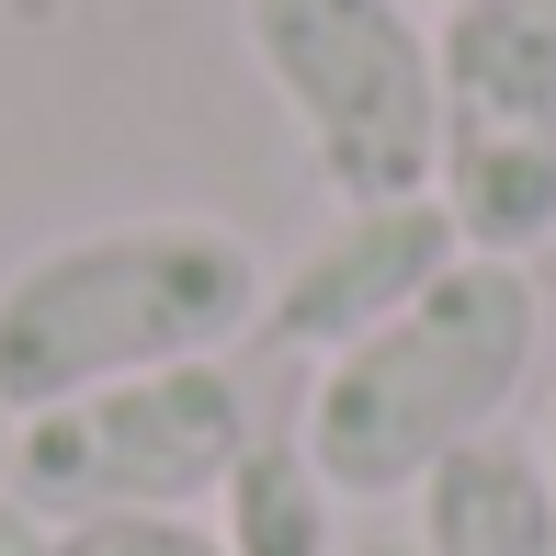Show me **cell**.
I'll use <instances>...</instances> for the list:
<instances>
[{"label":"cell","instance_id":"6da1fadb","mask_svg":"<svg viewBox=\"0 0 556 556\" xmlns=\"http://www.w3.org/2000/svg\"><path fill=\"white\" fill-rule=\"evenodd\" d=\"M273 262L216 216H114L46 239L0 285V420H35L114 375L227 364L262 318Z\"/></svg>","mask_w":556,"mask_h":556},{"label":"cell","instance_id":"7a4b0ae2","mask_svg":"<svg viewBox=\"0 0 556 556\" xmlns=\"http://www.w3.org/2000/svg\"><path fill=\"white\" fill-rule=\"evenodd\" d=\"M545 352V285L534 262H443L387 330L307 375L295 443L318 454L341 500H409L443 454L489 443Z\"/></svg>","mask_w":556,"mask_h":556},{"label":"cell","instance_id":"3957f363","mask_svg":"<svg viewBox=\"0 0 556 556\" xmlns=\"http://www.w3.org/2000/svg\"><path fill=\"white\" fill-rule=\"evenodd\" d=\"M262 432L239 364H160L114 375L91 397L12 420L0 443V500L35 511L46 534L68 522H205L216 477L239 466V443Z\"/></svg>","mask_w":556,"mask_h":556},{"label":"cell","instance_id":"277c9868","mask_svg":"<svg viewBox=\"0 0 556 556\" xmlns=\"http://www.w3.org/2000/svg\"><path fill=\"white\" fill-rule=\"evenodd\" d=\"M239 35L262 58L295 148L330 182V205H397L432 193L443 160V80L420 0H239Z\"/></svg>","mask_w":556,"mask_h":556},{"label":"cell","instance_id":"5b68a950","mask_svg":"<svg viewBox=\"0 0 556 556\" xmlns=\"http://www.w3.org/2000/svg\"><path fill=\"white\" fill-rule=\"evenodd\" d=\"M443 160L432 205L466 262L556 250V0H443L432 23Z\"/></svg>","mask_w":556,"mask_h":556},{"label":"cell","instance_id":"8992f818","mask_svg":"<svg viewBox=\"0 0 556 556\" xmlns=\"http://www.w3.org/2000/svg\"><path fill=\"white\" fill-rule=\"evenodd\" d=\"M443 262H466V250H454V216L432 205V193H397V205H341L330 239H307V250L262 285L250 352L318 375L330 352H352L364 330H387V318L409 307Z\"/></svg>","mask_w":556,"mask_h":556},{"label":"cell","instance_id":"52a82bcc","mask_svg":"<svg viewBox=\"0 0 556 556\" xmlns=\"http://www.w3.org/2000/svg\"><path fill=\"white\" fill-rule=\"evenodd\" d=\"M409 500H420V556H556V477L511 432L443 454Z\"/></svg>","mask_w":556,"mask_h":556},{"label":"cell","instance_id":"ba28073f","mask_svg":"<svg viewBox=\"0 0 556 556\" xmlns=\"http://www.w3.org/2000/svg\"><path fill=\"white\" fill-rule=\"evenodd\" d=\"M205 534L216 556H341V489L318 477V454L295 443V420H273V432L239 443V466L216 477L205 500Z\"/></svg>","mask_w":556,"mask_h":556},{"label":"cell","instance_id":"9c48e42d","mask_svg":"<svg viewBox=\"0 0 556 556\" xmlns=\"http://www.w3.org/2000/svg\"><path fill=\"white\" fill-rule=\"evenodd\" d=\"M58 556H216L205 522H68Z\"/></svg>","mask_w":556,"mask_h":556},{"label":"cell","instance_id":"30bf717a","mask_svg":"<svg viewBox=\"0 0 556 556\" xmlns=\"http://www.w3.org/2000/svg\"><path fill=\"white\" fill-rule=\"evenodd\" d=\"M0 556H58V534H46L35 511H12V500H0Z\"/></svg>","mask_w":556,"mask_h":556},{"label":"cell","instance_id":"8fae6325","mask_svg":"<svg viewBox=\"0 0 556 556\" xmlns=\"http://www.w3.org/2000/svg\"><path fill=\"white\" fill-rule=\"evenodd\" d=\"M534 454H545V477H556V420H545V443H534Z\"/></svg>","mask_w":556,"mask_h":556},{"label":"cell","instance_id":"7c38bea8","mask_svg":"<svg viewBox=\"0 0 556 556\" xmlns=\"http://www.w3.org/2000/svg\"><path fill=\"white\" fill-rule=\"evenodd\" d=\"M432 12H443V0H432Z\"/></svg>","mask_w":556,"mask_h":556}]
</instances>
